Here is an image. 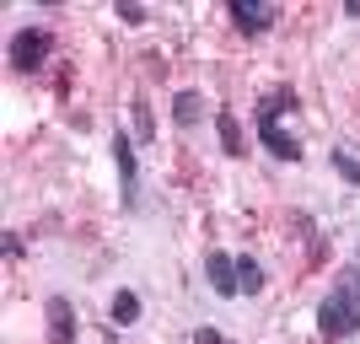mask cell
<instances>
[{
	"label": "cell",
	"instance_id": "1",
	"mask_svg": "<svg viewBox=\"0 0 360 344\" xmlns=\"http://www.w3.org/2000/svg\"><path fill=\"white\" fill-rule=\"evenodd\" d=\"M317 333H323L328 344L360 333V269L345 274V280H339L328 296H323V307H317Z\"/></svg>",
	"mask_w": 360,
	"mask_h": 344
},
{
	"label": "cell",
	"instance_id": "2",
	"mask_svg": "<svg viewBox=\"0 0 360 344\" xmlns=\"http://www.w3.org/2000/svg\"><path fill=\"white\" fill-rule=\"evenodd\" d=\"M280 113H296V91H285V87L269 91V97H258V108H253L258 135H264V146H269L280 162H301V140L280 124Z\"/></svg>",
	"mask_w": 360,
	"mask_h": 344
},
{
	"label": "cell",
	"instance_id": "3",
	"mask_svg": "<svg viewBox=\"0 0 360 344\" xmlns=\"http://www.w3.org/2000/svg\"><path fill=\"white\" fill-rule=\"evenodd\" d=\"M49 49H54V32L49 27H22V32H11V65L22 75H32L38 65L49 60Z\"/></svg>",
	"mask_w": 360,
	"mask_h": 344
},
{
	"label": "cell",
	"instance_id": "4",
	"mask_svg": "<svg viewBox=\"0 0 360 344\" xmlns=\"http://www.w3.org/2000/svg\"><path fill=\"white\" fill-rule=\"evenodd\" d=\"M108 146H113V162H119V194H124V205H135V199H140V167H135V140L124 135V129H113V135H108Z\"/></svg>",
	"mask_w": 360,
	"mask_h": 344
},
{
	"label": "cell",
	"instance_id": "5",
	"mask_svg": "<svg viewBox=\"0 0 360 344\" xmlns=\"http://www.w3.org/2000/svg\"><path fill=\"white\" fill-rule=\"evenodd\" d=\"M231 22H237V32L258 38V32H269L280 22V6H269V0H231Z\"/></svg>",
	"mask_w": 360,
	"mask_h": 344
},
{
	"label": "cell",
	"instance_id": "6",
	"mask_svg": "<svg viewBox=\"0 0 360 344\" xmlns=\"http://www.w3.org/2000/svg\"><path fill=\"white\" fill-rule=\"evenodd\" d=\"M44 333H49V344H75V307L65 296L44 301Z\"/></svg>",
	"mask_w": 360,
	"mask_h": 344
},
{
	"label": "cell",
	"instance_id": "7",
	"mask_svg": "<svg viewBox=\"0 0 360 344\" xmlns=\"http://www.w3.org/2000/svg\"><path fill=\"white\" fill-rule=\"evenodd\" d=\"M205 280L215 285V296H237L242 285H237V258L231 253H210L205 258Z\"/></svg>",
	"mask_w": 360,
	"mask_h": 344
},
{
	"label": "cell",
	"instance_id": "8",
	"mask_svg": "<svg viewBox=\"0 0 360 344\" xmlns=\"http://www.w3.org/2000/svg\"><path fill=\"white\" fill-rule=\"evenodd\" d=\"M215 129H221V151H226V156H242V151H248V135H242V124H237L231 108L215 113Z\"/></svg>",
	"mask_w": 360,
	"mask_h": 344
},
{
	"label": "cell",
	"instance_id": "9",
	"mask_svg": "<svg viewBox=\"0 0 360 344\" xmlns=\"http://www.w3.org/2000/svg\"><path fill=\"white\" fill-rule=\"evenodd\" d=\"M199 113H205V97H199V91H178V97H172V119H178V129H194Z\"/></svg>",
	"mask_w": 360,
	"mask_h": 344
},
{
	"label": "cell",
	"instance_id": "10",
	"mask_svg": "<svg viewBox=\"0 0 360 344\" xmlns=\"http://www.w3.org/2000/svg\"><path fill=\"white\" fill-rule=\"evenodd\" d=\"M237 285H242V296H258V291H264V269H258V258L237 253Z\"/></svg>",
	"mask_w": 360,
	"mask_h": 344
},
{
	"label": "cell",
	"instance_id": "11",
	"mask_svg": "<svg viewBox=\"0 0 360 344\" xmlns=\"http://www.w3.org/2000/svg\"><path fill=\"white\" fill-rule=\"evenodd\" d=\"M108 312H113V323H135L140 317V296L135 291H113V307H108Z\"/></svg>",
	"mask_w": 360,
	"mask_h": 344
},
{
	"label": "cell",
	"instance_id": "12",
	"mask_svg": "<svg viewBox=\"0 0 360 344\" xmlns=\"http://www.w3.org/2000/svg\"><path fill=\"white\" fill-rule=\"evenodd\" d=\"M328 162H333V172H339L345 183H360V156H349L345 146H333V156H328Z\"/></svg>",
	"mask_w": 360,
	"mask_h": 344
},
{
	"label": "cell",
	"instance_id": "13",
	"mask_svg": "<svg viewBox=\"0 0 360 344\" xmlns=\"http://www.w3.org/2000/svg\"><path fill=\"white\" fill-rule=\"evenodd\" d=\"M135 129H140V140H150V129H156V119H150V103H135Z\"/></svg>",
	"mask_w": 360,
	"mask_h": 344
},
{
	"label": "cell",
	"instance_id": "14",
	"mask_svg": "<svg viewBox=\"0 0 360 344\" xmlns=\"http://www.w3.org/2000/svg\"><path fill=\"white\" fill-rule=\"evenodd\" d=\"M119 16L129 22V27H140V22H146V6H135V0H119Z\"/></svg>",
	"mask_w": 360,
	"mask_h": 344
},
{
	"label": "cell",
	"instance_id": "15",
	"mask_svg": "<svg viewBox=\"0 0 360 344\" xmlns=\"http://www.w3.org/2000/svg\"><path fill=\"white\" fill-rule=\"evenodd\" d=\"M194 344H231L221 329H194Z\"/></svg>",
	"mask_w": 360,
	"mask_h": 344
},
{
	"label": "cell",
	"instance_id": "16",
	"mask_svg": "<svg viewBox=\"0 0 360 344\" xmlns=\"http://www.w3.org/2000/svg\"><path fill=\"white\" fill-rule=\"evenodd\" d=\"M0 248H6V258H22V237H16V231H6V237H0Z\"/></svg>",
	"mask_w": 360,
	"mask_h": 344
},
{
	"label": "cell",
	"instance_id": "17",
	"mask_svg": "<svg viewBox=\"0 0 360 344\" xmlns=\"http://www.w3.org/2000/svg\"><path fill=\"white\" fill-rule=\"evenodd\" d=\"M345 16H360V0H345Z\"/></svg>",
	"mask_w": 360,
	"mask_h": 344
},
{
	"label": "cell",
	"instance_id": "18",
	"mask_svg": "<svg viewBox=\"0 0 360 344\" xmlns=\"http://www.w3.org/2000/svg\"><path fill=\"white\" fill-rule=\"evenodd\" d=\"M103 344H119V339H113V333H108V339H103Z\"/></svg>",
	"mask_w": 360,
	"mask_h": 344
}]
</instances>
